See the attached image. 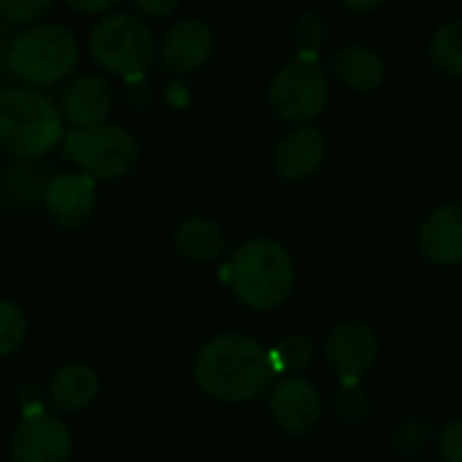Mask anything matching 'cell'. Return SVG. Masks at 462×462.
Returning <instances> with one entry per match:
<instances>
[{
  "instance_id": "obj_13",
  "label": "cell",
  "mask_w": 462,
  "mask_h": 462,
  "mask_svg": "<svg viewBox=\"0 0 462 462\" xmlns=\"http://www.w3.org/2000/svg\"><path fill=\"white\" fill-rule=\"evenodd\" d=\"M95 203H97L95 179L87 173H57L49 179L43 192V206L49 217L65 230H76L87 225L89 217L95 214Z\"/></svg>"
},
{
  "instance_id": "obj_28",
  "label": "cell",
  "mask_w": 462,
  "mask_h": 462,
  "mask_svg": "<svg viewBox=\"0 0 462 462\" xmlns=\"http://www.w3.org/2000/svg\"><path fill=\"white\" fill-rule=\"evenodd\" d=\"M133 3L149 19H165V16H171L179 8L181 0H133Z\"/></svg>"
},
{
  "instance_id": "obj_22",
  "label": "cell",
  "mask_w": 462,
  "mask_h": 462,
  "mask_svg": "<svg viewBox=\"0 0 462 462\" xmlns=\"http://www.w3.org/2000/svg\"><path fill=\"white\" fill-rule=\"evenodd\" d=\"M27 336V319L19 306L0 300V357L14 355Z\"/></svg>"
},
{
  "instance_id": "obj_15",
  "label": "cell",
  "mask_w": 462,
  "mask_h": 462,
  "mask_svg": "<svg viewBox=\"0 0 462 462\" xmlns=\"http://www.w3.org/2000/svg\"><path fill=\"white\" fill-rule=\"evenodd\" d=\"M420 252L441 268L462 263V203L433 208L420 225Z\"/></svg>"
},
{
  "instance_id": "obj_4",
  "label": "cell",
  "mask_w": 462,
  "mask_h": 462,
  "mask_svg": "<svg viewBox=\"0 0 462 462\" xmlns=\"http://www.w3.org/2000/svg\"><path fill=\"white\" fill-rule=\"evenodd\" d=\"M79 62V41L65 24L38 22L22 30L5 49L8 73L32 89L62 84Z\"/></svg>"
},
{
  "instance_id": "obj_17",
  "label": "cell",
  "mask_w": 462,
  "mask_h": 462,
  "mask_svg": "<svg viewBox=\"0 0 462 462\" xmlns=\"http://www.w3.org/2000/svg\"><path fill=\"white\" fill-rule=\"evenodd\" d=\"M97 390H100L97 374L89 365H81V363L60 368L49 382V398L62 411L87 409L97 398Z\"/></svg>"
},
{
  "instance_id": "obj_32",
  "label": "cell",
  "mask_w": 462,
  "mask_h": 462,
  "mask_svg": "<svg viewBox=\"0 0 462 462\" xmlns=\"http://www.w3.org/2000/svg\"><path fill=\"white\" fill-rule=\"evenodd\" d=\"M0 38H3V16H0Z\"/></svg>"
},
{
  "instance_id": "obj_31",
  "label": "cell",
  "mask_w": 462,
  "mask_h": 462,
  "mask_svg": "<svg viewBox=\"0 0 462 462\" xmlns=\"http://www.w3.org/2000/svg\"><path fill=\"white\" fill-rule=\"evenodd\" d=\"M5 70H8V68H5V57H0V81H3V76H5Z\"/></svg>"
},
{
  "instance_id": "obj_24",
  "label": "cell",
  "mask_w": 462,
  "mask_h": 462,
  "mask_svg": "<svg viewBox=\"0 0 462 462\" xmlns=\"http://www.w3.org/2000/svg\"><path fill=\"white\" fill-rule=\"evenodd\" d=\"M51 8H54V0H0V16L22 27L38 24Z\"/></svg>"
},
{
  "instance_id": "obj_6",
  "label": "cell",
  "mask_w": 462,
  "mask_h": 462,
  "mask_svg": "<svg viewBox=\"0 0 462 462\" xmlns=\"http://www.w3.org/2000/svg\"><path fill=\"white\" fill-rule=\"evenodd\" d=\"M89 54L108 73L138 76L157 54V38L135 14H106L89 32Z\"/></svg>"
},
{
  "instance_id": "obj_14",
  "label": "cell",
  "mask_w": 462,
  "mask_h": 462,
  "mask_svg": "<svg viewBox=\"0 0 462 462\" xmlns=\"http://www.w3.org/2000/svg\"><path fill=\"white\" fill-rule=\"evenodd\" d=\"M114 108V92L108 79L97 73L76 76L65 84L60 95V114L73 127H92L103 125Z\"/></svg>"
},
{
  "instance_id": "obj_2",
  "label": "cell",
  "mask_w": 462,
  "mask_h": 462,
  "mask_svg": "<svg viewBox=\"0 0 462 462\" xmlns=\"http://www.w3.org/2000/svg\"><path fill=\"white\" fill-rule=\"evenodd\" d=\"M65 138L60 106L24 84L0 87V149L14 160H41Z\"/></svg>"
},
{
  "instance_id": "obj_26",
  "label": "cell",
  "mask_w": 462,
  "mask_h": 462,
  "mask_svg": "<svg viewBox=\"0 0 462 462\" xmlns=\"http://www.w3.org/2000/svg\"><path fill=\"white\" fill-rule=\"evenodd\" d=\"M430 439V425L422 422V420H406L395 428L393 433V449L398 455H417L425 449Z\"/></svg>"
},
{
  "instance_id": "obj_29",
  "label": "cell",
  "mask_w": 462,
  "mask_h": 462,
  "mask_svg": "<svg viewBox=\"0 0 462 462\" xmlns=\"http://www.w3.org/2000/svg\"><path fill=\"white\" fill-rule=\"evenodd\" d=\"M73 11L79 14H97V16H106L111 14L122 0H65Z\"/></svg>"
},
{
  "instance_id": "obj_30",
  "label": "cell",
  "mask_w": 462,
  "mask_h": 462,
  "mask_svg": "<svg viewBox=\"0 0 462 462\" xmlns=\"http://www.w3.org/2000/svg\"><path fill=\"white\" fill-rule=\"evenodd\" d=\"M387 0H341L344 8L355 11V14H368V11H376L379 5H384Z\"/></svg>"
},
{
  "instance_id": "obj_8",
  "label": "cell",
  "mask_w": 462,
  "mask_h": 462,
  "mask_svg": "<svg viewBox=\"0 0 462 462\" xmlns=\"http://www.w3.org/2000/svg\"><path fill=\"white\" fill-rule=\"evenodd\" d=\"M70 449L73 439L65 422L38 411L32 417H24L14 430L8 457L11 462H68Z\"/></svg>"
},
{
  "instance_id": "obj_1",
  "label": "cell",
  "mask_w": 462,
  "mask_h": 462,
  "mask_svg": "<svg viewBox=\"0 0 462 462\" xmlns=\"http://www.w3.org/2000/svg\"><path fill=\"white\" fill-rule=\"evenodd\" d=\"M276 376L279 371L273 365L271 349L238 333L211 338L195 357L198 387L222 403L257 401L273 387Z\"/></svg>"
},
{
  "instance_id": "obj_21",
  "label": "cell",
  "mask_w": 462,
  "mask_h": 462,
  "mask_svg": "<svg viewBox=\"0 0 462 462\" xmlns=\"http://www.w3.org/2000/svg\"><path fill=\"white\" fill-rule=\"evenodd\" d=\"M271 357L279 374H298L314 360V344L306 336H287L276 344Z\"/></svg>"
},
{
  "instance_id": "obj_16",
  "label": "cell",
  "mask_w": 462,
  "mask_h": 462,
  "mask_svg": "<svg viewBox=\"0 0 462 462\" xmlns=\"http://www.w3.org/2000/svg\"><path fill=\"white\" fill-rule=\"evenodd\" d=\"M333 79L352 92H374L387 76L384 57L365 43H344L330 57Z\"/></svg>"
},
{
  "instance_id": "obj_18",
  "label": "cell",
  "mask_w": 462,
  "mask_h": 462,
  "mask_svg": "<svg viewBox=\"0 0 462 462\" xmlns=\"http://www.w3.org/2000/svg\"><path fill=\"white\" fill-rule=\"evenodd\" d=\"M49 173L38 160H16L14 165H8L0 176V189L3 198L16 206V208H27L35 203H43V192L49 184Z\"/></svg>"
},
{
  "instance_id": "obj_20",
  "label": "cell",
  "mask_w": 462,
  "mask_h": 462,
  "mask_svg": "<svg viewBox=\"0 0 462 462\" xmlns=\"http://www.w3.org/2000/svg\"><path fill=\"white\" fill-rule=\"evenodd\" d=\"M428 54H430V62L436 65V70H441L444 76H452V79H462V16L436 27Z\"/></svg>"
},
{
  "instance_id": "obj_5",
  "label": "cell",
  "mask_w": 462,
  "mask_h": 462,
  "mask_svg": "<svg viewBox=\"0 0 462 462\" xmlns=\"http://www.w3.org/2000/svg\"><path fill=\"white\" fill-rule=\"evenodd\" d=\"M62 154L92 179H122L138 165V141L122 125L70 127L62 138Z\"/></svg>"
},
{
  "instance_id": "obj_9",
  "label": "cell",
  "mask_w": 462,
  "mask_h": 462,
  "mask_svg": "<svg viewBox=\"0 0 462 462\" xmlns=\"http://www.w3.org/2000/svg\"><path fill=\"white\" fill-rule=\"evenodd\" d=\"M214 49H217V35L211 24H206L203 19H179L162 35L157 54L165 70L176 76H187L206 68Z\"/></svg>"
},
{
  "instance_id": "obj_7",
  "label": "cell",
  "mask_w": 462,
  "mask_h": 462,
  "mask_svg": "<svg viewBox=\"0 0 462 462\" xmlns=\"http://www.w3.org/2000/svg\"><path fill=\"white\" fill-rule=\"evenodd\" d=\"M330 100V79L317 57L298 54L284 62L268 87V103L282 122L309 125Z\"/></svg>"
},
{
  "instance_id": "obj_12",
  "label": "cell",
  "mask_w": 462,
  "mask_h": 462,
  "mask_svg": "<svg viewBox=\"0 0 462 462\" xmlns=\"http://www.w3.org/2000/svg\"><path fill=\"white\" fill-rule=\"evenodd\" d=\"M271 417L287 436H309L322 420V398L306 379L287 376L271 395Z\"/></svg>"
},
{
  "instance_id": "obj_19",
  "label": "cell",
  "mask_w": 462,
  "mask_h": 462,
  "mask_svg": "<svg viewBox=\"0 0 462 462\" xmlns=\"http://www.w3.org/2000/svg\"><path fill=\"white\" fill-rule=\"evenodd\" d=\"M176 249L187 257V260H195V263H208V260H217L227 241H225V233L222 227L208 219V217H189L179 225L176 230Z\"/></svg>"
},
{
  "instance_id": "obj_25",
  "label": "cell",
  "mask_w": 462,
  "mask_h": 462,
  "mask_svg": "<svg viewBox=\"0 0 462 462\" xmlns=\"http://www.w3.org/2000/svg\"><path fill=\"white\" fill-rule=\"evenodd\" d=\"M374 403L368 398V393L357 384H346L341 393H338V401H336V411L344 422H365L368 414H371Z\"/></svg>"
},
{
  "instance_id": "obj_23",
  "label": "cell",
  "mask_w": 462,
  "mask_h": 462,
  "mask_svg": "<svg viewBox=\"0 0 462 462\" xmlns=\"http://www.w3.org/2000/svg\"><path fill=\"white\" fill-rule=\"evenodd\" d=\"M325 35H328V24L319 14L309 11V14H300L298 22L292 24V41L298 43V54H306V57H317L319 46L325 43Z\"/></svg>"
},
{
  "instance_id": "obj_27",
  "label": "cell",
  "mask_w": 462,
  "mask_h": 462,
  "mask_svg": "<svg viewBox=\"0 0 462 462\" xmlns=\"http://www.w3.org/2000/svg\"><path fill=\"white\" fill-rule=\"evenodd\" d=\"M439 455L444 462H462V420H455L441 428Z\"/></svg>"
},
{
  "instance_id": "obj_3",
  "label": "cell",
  "mask_w": 462,
  "mask_h": 462,
  "mask_svg": "<svg viewBox=\"0 0 462 462\" xmlns=\"http://www.w3.org/2000/svg\"><path fill=\"white\" fill-rule=\"evenodd\" d=\"M225 279L238 303L252 311H273L292 295L295 265L279 241L252 238L233 252Z\"/></svg>"
},
{
  "instance_id": "obj_10",
  "label": "cell",
  "mask_w": 462,
  "mask_h": 462,
  "mask_svg": "<svg viewBox=\"0 0 462 462\" xmlns=\"http://www.w3.org/2000/svg\"><path fill=\"white\" fill-rule=\"evenodd\" d=\"M325 357L338 376L357 379L379 360V333L363 319L341 322L325 344Z\"/></svg>"
},
{
  "instance_id": "obj_11",
  "label": "cell",
  "mask_w": 462,
  "mask_h": 462,
  "mask_svg": "<svg viewBox=\"0 0 462 462\" xmlns=\"http://www.w3.org/2000/svg\"><path fill=\"white\" fill-rule=\"evenodd\" d=\"M328 138L314 125L292 127L273 146V171L284 181H306L317 176L328 160Z\"/></svg>"
}]
</instances>
